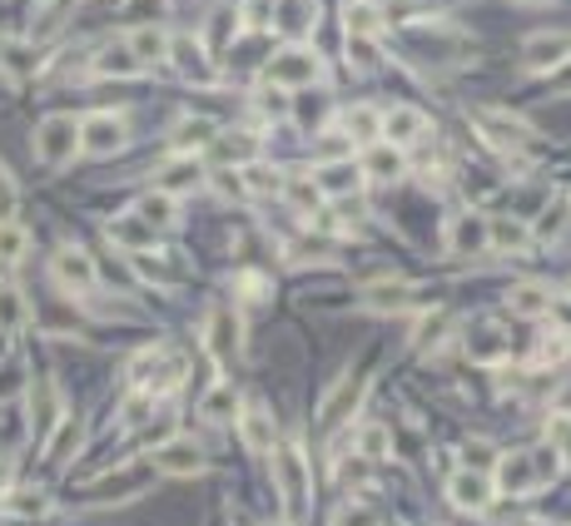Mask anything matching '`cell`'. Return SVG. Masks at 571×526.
I'll return each mask as SVG.
<instances>
[{"mask_svg": "<svg viewBox=\"0 0 571 526\" xmlns=\"http://www.w3.org/2000/svg\"><path fill=\"white\" fill-rule=\"evenodd\" d=\"M561 472L557 447H521V452H507L497 462V492L502 496H531Z\"/></svg>", "mask_w": 571, "mask_h": 526, "instance_id": "6da1fadb", "label": "cell"}, {"mask_svg": "<svg viewBox=\"0 0 571 526\" xmlns=\"http://www.w3.org/2000/svg\"><path fill=\"white\" fill-rule=\"evenodd\" d=\"M273 486H279V496H283L289 522H303V512H309V492H313L303 447H273Z\"/></svg>", "mask_w": 571, "mask_h": 526, "instance_id": "7a4b0ae2", "label": "cell"}, {"mask_svg": "<svg viewBox=\"0 0 571 526\" xmlns=\"http://www.w3.org/2000/svg\"><path fill=\"white\" fill-rule=\"evenodd\" d=\"M75 149H80V125H75L71 115H51L41 119V129H35V159L51 169L71 164Z\"/></svg>", "mask_w": 571, "mask_h": 526, "instance_id": "3957f363", "label": "cell"}, {"mask_svg": "<svg viewBox=\"0 0 571 526\" xmlns=\"http://www.w3.org/2000/svg\"><path fill=\"white\" fill-rule=\"evenodd\" d=\"M319 55L313 50H303V45H289V50H279V55L263 65V85H279V89H299V85H313L319 79Z\"/></svg>", "mask_w": 571, "mask_h": 526, "instance_id": "277c9868", "label": "cell"}, {"mask_svg": "<svg viewBox=\"0 0 571 526\" xmlns=\"http://www.w3.org/2000/svg\"><path fill=\"white\" fill-rule=\"evenodd\" d=\"M442 244H448L452 258H477L492 248V234H487V214H477V208H462V214L448 218V234H442Z\"/></svg>", "mask_w": 571, "mask_h": 526, "instance_id": "5b68a950", "label": "cell"}, {"mask_svg": "<svg viewBox=\"0 0 571 526\" xmlns=\"http://www.w3.org/2000/svg\"><path fill=\"white\" fill-rule=\"evenodd\" d=\"M61 422H65V412H61V397H55V383L51 377H35L31 383V442L51 447V437H55Z\"/></svg>", "mask_w": 571, "mask_h": 526, "instance_id": "8992f818", "label": "cell"}, {"mask_svg": "<svg viewBox=\"0 0 571 526\" xmlns=\"http://www.w3.org/2000/svg\"><path fill=\"white\" fill-rule=\"evenodd\" d=\"M51 273L65 293H95V283H100V268H95V258L85 248H61L51 258Z\"/></svg>", "mask_w": 571, "mask_h": 526, "instance_id": "52a82bcc", "label": "cell"}, {"mask_svg": "<svg viewBox=\"0 0 571 526\" xmlns=\"http://www.w3.org/2000/svg\"><path fill=\"white\" fill-rule=\"evenodd\" d=\"M80 149L85 154H95V159L125 149V119L110 115V109H95L90 119H80Z\"/></svg>", "mask_w": 571, "mask_h": 526, "instance_id": "ba28073f", "label": "cell"}, {"mask_svg": "<svg viewBox=\"0 0 571 526\" xmlns=\"http://www.w3.org/2000/svg\"><path fill=\"white\" fill-rule=\"evenodd\" d=\"M363 393H368V377L363 373H348L338 387H333L328 397H323V407H319V422L323 427H343L353 412H358V402H363Z\"/></svg>", "mask_w": 571, "mask_h": 526, "instance_id": "9c48e42d", "label": "cell"}, {"mask_svg": "<svg viewBox=\"0 0 571 526\" xmlns=\"http://www.w3.org/2000/svg\"><path fill=\"white\" fill-rule=\"evenodd\" d=\"M150 462H154V472H164V476L204 472V452H200V442H190V437H170V442H160Z\"/></svg>", "mask_w": 571, "mask_h": 526, "instance_id": "30bf717a", "label": "cell"}, {"mask_svg": "<svg viewBox=\"0 0 571 526\" xmlns=\"http://www.w3.org/2000/svg\"><path fill=\"white\" fill-rule=\"evenodd\" d=\"M204 347H209L219 363H229L239 353V318H234L229 303H214L209 308V323H204Z\"/></svg>", "mask_w": 571, "mask_h": 526, "instance_id": "8fae6325", "label": "cell"}, {"mask_svg": "<svg viewBox=\"0 0 571 526\" xmlns=\"http://www.w3.org/2000/svg\"><path fill=\"white\" fill-rule=\"evenodd\" d=\"M358 303L368 308V313H402V308L418 303V288L402 283V278H378V283H368L358 293Z\"/></svg>", "mask_w": 571, "mask_h": 526, "instance_id": "7c38bea8", "label": "cell"}, {"mask_svg": "<svg viewBox=\"0 0 571 526\" xmlns=\"http://www.w3.org/2000/svg\"><path fill=\"white\" fill-rule=\"evenodd\" d=\"M422 135H428V115H422V109H412V105L383 109V139H388V144L408 149V144H418Z\"/></svg>", "mask_w": 571, "mask_h": 526, "instance_id": "4fadbf2b", "label": "cell"}, {"mask_svg": "<svg viewBox=\"0 0 571 526\" xmlns=\"http://www.w3.org/2000/svg\"><path fill=\"white\" fill-rule=\"evenodd\" d=\"M313 184H319V194L328 198H348L363 189V164L358 159H328V164L313 174Z\"/></svg>", "mask_w": 571, "mask_h": 526, "instance_id": "5bb4252c", "label": "cell"}, {"mask_svg": "<svg viewBox=\"0 0 571 526\" xmlns=\"http://www.w3.org/2000/svg\"><path fill=\"white\" fill-rule=\"evenodd\" d=\"M462 347H467V357H472V363H482V367L507 363V357H511V337L502 333V328H492V323L472 328V333L462 337Z\"/></svg>", "mask_w": 571, "mask_h": 526, "instance_id": "9a60e30c", "label": "cell"}, {"mask_svg": "<svg viewBox=\"0 0 571 526\" xmlns=\"http://www.w3.org/2000/svg\"><path fill=\"white\" fill-rule=\"evenodd\" d=\"M448 496H452V506H462V512H487L492 506V482L482 472H472V466H462V472H452Z\"/></svg>", "mask_w": 571, "mask_h": 526, "instance_id": "2e32d148", "label": "cell"}, {"mask_svg": "<svg viewBox=\"0 0 571 526\" xmlns=\"http://www.w3.org/2000/svg\"><path fill=\"white\" fill-rule=\"evenodd\" d=\"M134 214H140L154 234H164V228L180 224V198H174L170 189H150V194L134 198Z\"/></svg>", "mask_w": 571, "mask_h": 526, "instance_id": "e0dca14e", "label": "cell"}, {"mask_svg": "<svg viewBox=\"0 0 571 526\" xmlns=\"http://www.w3.org/2000/svg\"><path fill=\"white\" fill-rule=\"evenodd\" d=\"M571 55V40L567 35H531L527 45H521V60H527V69H557L561 60Z\"/></svg>", "mask_w": 571, "mask_h": 526, "instance_id": "ac0fdd59", "label": "cell"}, {"mask_svg": "<svg viewBox=\"0 0 571 526\" xmlns=\"http://www.w3.org/2000/svg\"><path fill=\"white\" fill-rule=\"evenodd\" d=\"M209 159L214 164H254V159H259V139L254 135H239V129H234V135H214L209 139Z\"/></svg>", "mask_w": 571, "mask_h": 526, "instance_id": "d6986e66", "label": "cell"}, {"mask_svg": "<svg viewBox=\"0 0 571 526\" xmlns=\"http://www.w3.org/2000/svg\"><path fill=\"white\" fill-rule=\"evenodd\" d=\"M487 234H492V248H502V254H527L531 248V224L517 214L487 218Z\"/></svg>", "mask_w": 571, "mask_h": 526, "instance_id": "ffe728a7", "label": "cell"}, {"mask_svg": "<svg viewBox=\"0 0 571 526\" xmlns=\"http://www.w3.org/2000/svg\"><path fill=\"white\" fill-rule=\"evenodd\" d=\"M477 125H482V135H487L497 149H521V144H527V135H531V129L521 125V119L497 115V109H482V115H477Z\"/></svg>", "mask_w": 571, "mask_h": 526, "instance_id": "44dd1931", "label": "cell"}, {"mask_svg": "<svg viewBox=\"0 0 571 526\" xmlns=\"http://www.w3.org/2000/svg\"><path fill=\"white\" fill-rule=\"evenodd\" d=\"M239 437H244V447L249 452H273V412L269 407H244L239 412Z\"/></svg>", "mask_w": 571, "mask_h": 526, "instance_id": "7402d4cb", "label": "cell"}, {"mask_svg": "<svg viewBox=\"0 0 571 526\" xmlns=\"http://www.w3.org/2000/svg\"><path fill=\"white\" fill-rule=\"evenodd\" d=\"M363 174L373 179H398L402 174V149L388 144V139H373V144H363Z\"/></svg>", "mask_w": 571, "mask_h": 526, "instance_id": "603a6c76", "label": "cell"}, {"mask_svg": "<svg viewBox=\"0 0 571 526\" xmlns=\"http://www.w3.org/2000/svg\"><path fill=\"white\" fill-rule=\"evenodd\" d=\"M125 45L134 50V60H140V65H160V60H170V35H164V30H154V25H134Z\"/></svg>", "mask_w": 571, "mask_h": 526, "instance_id": "cb8c5ba5", "label": "cell"}, {"mask_svg": "<svg viewBox=\"0 0 571 526\" xmlns=\"http://www.w3.org/2000/svg\"><path fill=\"white\" fill-rule=\"evenodd\" d=\"M507 308L517 318H541V313H551V288H541V283H517V288H507Z\"/></svg>", "mask_w": 571, "mask_h": 526, "instance_id": "d4e9b609", "label": "cell"}, {"mask_svg": "<svg viewBox=\"0 0 571 526\" xmlns=\"http://www.w3.org/2000/svg\"><path fill=\"white\" fill-rule=\"evenodd\" d=\"M140 60H134V50L130 45H105L100 55H95V75H105V79H130V75H140Z\"/></svg>", "mask_w": 571, "mask_h": 526, "instance_id": "484cf974", "label": "cell"}, {"mask_svg": "<svg viewBox=\"0 0 571 526\" xmlns=\"http://www.w3.org/2000/svg\"><path fill=\"white\" fill-rule=\"evenodd\" d=\"M110 238H115V244H125L130 254H144V248H154V238H160V234H154L140 214H125V218H115V224H110Z\"/></svg>", "mask_w": 571, "mask_h": 526, "instance_id": "4316f807", "label": "cell"}, {"mask_svg": "<svg viewBox=\"0 0 571 526\" xmlns=\"http://www.w3.org/2000/svg\"><path fill=\"white\" fill-rule=\"evenodd\" d=\"M343 25H348L353 40H373L383 30V10L373 6V0H348V10H343Z\"/></svg>", "mask_w": 571, "mask_h": 526, "instance_id": "83f0119b", "label": "cell"}, {"mask_svg": "<svg viewBox=\"0 0 571 526\" xmlns=\"http://www.w3.org/2000/svg\"><path fill=\"white\" fill-rule=\"evenodd\" d=\"M343 135L358 139V144H373V139H383V115L373 105H353L343 115Z\"/></svg>", "mask_w": 571, "mask_h": 526, "instance_id": "f1b7e54d", "label": "cell"}, {"mask_svg": "<svg viewBox=\"0 0 571 526\" xmlns=\"http://www.w3.org/2000/svg\"><path fill=\"white\" fill-rule=\"evenodd\" d=\"M170 60H174V69L180 75H209V60H204V45L194 35H180V40H170Z\"/></svg>", "mask_w": 571, "mask_h": 526, "instance_id": "f546056e", "label": "cell"}, {"mask_svg": "<svg viewBox=\"0 0 571 526\" xmlns=\"http://www.w3.org/2000/svg\"><path fill=\"white\" fill-rule=\"evenodd\" d=\"M200 412L209 417V422H229V417H239V397H234V387H229V383H214L209 393H204Z\"/></svg>", "mask_w": 571, "mask_h": 526, "instance_id": "4dcf8cb0", "label": "cell"}, {"mask_svg": "<svg viewBox=\"0 0 571 526\" xmlns=\"http://www.w3.org/2000/svg\"><path fill=\"white\" fill-rule=\"evenodd\" d=\"M25 248H31V234L15 218H0V264H21Z\"/></svg>", "mask_w": 571, "mask_h": 526, "instance_id": "1f68e13d", "label": "cell"}, {"mask_svg": "<svg viewBox=\"0 0 571 526\" xmlns=\"http://www.w3.org/2000/svg\"><path fill=\"white\" fill-rule=\"evenodd\" d=\"M0 512L6 516H45L51 512V496L45 492H11V496H0Z\"/></svg>", "mask_w": 571, "mask_h": 526, "instance_id": "d6a6232c", "label": "cell"}, {"mask_svg": "<svg viewBox=\"0 0 571 526\" xmlns=\"http://www.w3.org/2000/svg\"><path fill=\"white\" fill-rule=\"evenodd\" d=\"M25 323V298L15 283H0V333H15Z\"/></svg>", "mask_w": 571, "mask_h": 526, "instance_id": "836d02e7", "label": "cell"}, {"mask_svg": "<svg viewBox=\"0 0 571 526\" xmlns=\"http://www.w3.org/2000/svg\"><path fill=\"white\" fill-rule=\"evenodd\" d=\"M214 135H219V125H214V119H184V125H180V135H174V144H180V149H209V139Z\"/></svg>", "mask_w": 571, "mask_h": 526, "instance_id": "e575fe53", "label": "cell"}, {"mask_svg": "<svg viewBox=\"0 0 571 526\" xmlns=\"http://www.w3.org/2000/svg\"><path fill=\"white\" fill-rule=\"evenodd\" d=\"M273 25H279L283 35H303V30L313 25V15H309V6H303V0H283V6L273 10Z\"/></svg>", "mask_w": 571, "mask_h": 526, "instance_id": "d590c367", "label": "cell"}, {"mask_svg": "<svg viewBox=\"0 0 571 526\" xmlns=\"http://www.w3.org/2000/svg\"><path fill=\"white\" fill-rule=\"evenodd\" d=\"M547 442L557 447L561 466H571V417H567V412H551V417H547Z\"/></svg>", "mask_w": 571, "mask_h": 526, "instance_id": "8d00e7d4", "label": "cell"}, {"mask_svg": "<svg viewBox=\"0 0 571 526\" xmlns=\"http://www.w3.org/2000/svg\"><path fill=\"white\" fill-rule=\"evenodd\" d=\"M283 194H289V204L293 208H303V214H313V208H319V184H313V179H303V174H293L289 184H283Z\"/></svg>", "mask_w": 571, "mask_h": 526, "instance_id": "74e56055", "label": "cell"}, {"mask_svg": "<svg viewBox=\"0 0 571 526\" xmlns=\"http://www.w3.org/2000/svg\"><path fill=\"white\" fill-rule=\"evenodd\" d=\"M567 353H571V333L567 328H547L537 343V363H561Z\"/></svg>", "mask_w": 571, "mask_h": 526, "instance_id": "f35d334b", "label": "cell"}, {"mask_svg": "<svg viewBox=\"0 0 571 526\" xmlns=\"http://www.w3.org/2000/svg\"><path fill=\"white\" fill-rule=\"evenodd\" d=\"M388 447H392V432H388V427H363V432H358V452L368 457V462L388 457Z\"/></svg>", "mask_w": 571, "mask_h": 526, "instance_id": "ab89813d", "label": "cell"}, {"mask_svg": "<svg viewBox=\"0 0 571 526\" xmlns=\"http://www.w3.org/2000/svg\"><path fill=\"white\" fill-rule=\"evenodd\" d=\"M561 234H567V208H561V204H551L547 214L537 218V228H531V238H561Z\"/></svg>", "mask_w": 571, "mask_h": 526, "instance_id": "60d3db41", "label": "cell"}, {"mask_svg": "<svg viewBox=\"0 0 571 526\" xmlns=\"http://www.w3.org/2000/svg\"><path fill=\"white\" fill-rule=\"evenodd\" d=\"M15 198H21V189H15L11 169L0 164V218H11V214H15Z\"/></svg>", "mask_w": 571, "mask_h": 526, "instance_id": "b9f144b4", "label": "cell"}, {"mask_svg": "<svg viewBox=\"0 0 571 526\" xmlns=\"http://www.w3.org/2000/svg\"><path fill=\"white\" fill-rule=\"evenodd\" d=\"M190 184H200V164H174L170 169V179H164V189H190Z\"/></svg>", "mask_w": 571, "mask_h": 526, "instance_id": "7bdbcfd3", "label": "cell"}, {"mask_svg": "<svg viewBox=\"0 0 571 526\" xmlns=\"http://www.w3.org/2000/svg\"><path fill=\"white\" fill-rule=\"evenodd\" d=\"M244 169H249V184L259 189V194H279V189H283V179L269 174V169H259V164H244Z\"/></svg>", "mask_w": 571, "mask_h": 526, "instance_id": "ee69618b", "label": "cell"}, {"mask_svg": "<svg viewBox=\"0 0 571 526\" xmlns=\"http://www.w3.org/2000/svg\"><path fill=\"white\" fill-rule=\"evenodd\" d=\"M338 526H378V512H373V506H343Z\"/></svg>", "mask_w": 571, "mask_h": 526, "instance_id": "f6af8a7d", "label": "cell"}, {"mask_svg": "<svg viewBox=\"0 0 571 526\" xmlns=\"http://www.w3.org/2000/svg\"><path fill=\"white\" fill-rule=\"evenodd\" d=\"M244 20H249L254 30H259V25H273V0H249V6H244Z\"/></svg>", "mask_w": 571, "mask_h": 526, "instance_id": "bcb514c9", "label": "cell"}, {"mask_svg": "<svg viewBox=\"0 0 571 526\" xmlns=\"http://www.w3.org/2000/svg\"><path fill=\"white\" fill-rule=\"evenodd\" d=\"M11 472H15V462L0 452V496H6V486H11Z\"/></svg>", "mask_w": 571, "mask_h": 526, "instance_id": "7dc6e473", "label": "cell"}, {"mask_svg": "<svg viewBox=\"0 0 571 526\" xmlns=\"http://www.w3.org/2000/svg\"><path fill=\"white\" fill-rule=\"evenodd\" d=\"M71 6H80V0H55V6H51V15L61 20V10H71Z\"/></svg>", "mask_w": 571, "mask_h": 526, "instance_id": "c3c4849f", "label": "cell"}]
</instances>
